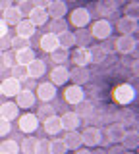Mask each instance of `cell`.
<instances>
[{"mask_svg":"<svg viewBox=\"0 0 139 154\" xmlns=\"http://www.w3.org/2000/svg\"><path fill=\"white\" fill-rule=\"evenodd\" d=\"M135 96H137V91L129 83H120V85L114 87V91H112V100L120 106L131 104L133 100H135Z\"/></svg>","mask_w":139,"mask_h":154,"instance_id":"1","label":"cell"},{"mask_svg":"<svg viewBox=\"0 0 139 154\" xmlns=\"http://www.w3.org/2000/svg\"><path fill=\"white\" fill-rule=\"evenodd\" d=\"M89 31H91V35H93V38H97V41L103 42V41H106L108 37H112L114 27L106 17H99V19H95V21L91 23Z\"/></svg>","mask_w":139,"mask_h":154,"instance_id":"2","label":"cell"},{"mask_svg":"<svg viewBox=\"0 0 139 154\" xmlns=\"http://www.w3.org/2000/svg\"><path fill=\"white\" fill-rule=\"evenodd\" d=\"M93 19V14H91L89 8H75L70 12V25L75 29H85Z\"/></svg>","mask_w":139,"mask_h":154,"instance_id":"3","label":"cell"},{"mask_svg":"<svg viewBox=\"0 0 139 154\" xmlns=\"http://www.w3.org/2000/svg\"><path fill=\"white\" fill-rule=\"evenodd\" d=\"M39 122L41 119L37 118V114L25 112L23 116L17 118V129H20L21 133H25V135H33L37 129H39Z\"/></svg>","mask_w":139,"mask_h":154,"instance_id":"4","label":"cell"},{"mask_svg":"<svg viewBox=\"0 0 139 154\" xmlns=\"http://www.w3.org/2000/svg\"><path fill=\"white\" fill-rule=\"evenodd\" d=\"M62 94H64V100L71 106H77L79 102H83L85 100V89L81 85H66L64 91H62Z\"/></svg>","mask_w":139,"mask_h":154,"instance_id":"5","label":"cell"},{"mask_svg":"<svg viewBox=\"0 0 139 154\" xmlns=\"http://www.w3.org/2000/svg\"><path fill=\"white\" fill-rule=\"evenodd\" d=\"M58 91H56V85L50 83V81H43L35 87V96L41 100V102H52L56 98Z\"/></svg>","mask_w":139,"mask_h":154,"instance_id":"6","label":"cell"},{"mask_svg":"<svg viewBox=\"0 0 139 154\" xmlns=\"http://www.w3.org/2000/svg\"><path fill=\"white\" fill-rule=\"evenodd\" d=\"M103 131H100L99 127H85L83 131H81V137H83V144L87 148H97L100 146V139H103Z\"/></svg>","mask_w":139,"mask_h":154,"instance_id":"7","label":"cell"},{"mask_svg":"<svg viewBox=\"0 0 139 154\" xmlns=\"http://www.w3.org/2000/svg\"><path fill=\"white\" fill-rule=\"evenodd\" d=\"M135 46H137V38L133 35H120L116 38V52H120V54H124V56L133 54Z\"/></svg>","mask_w":139,"mask_h":154,"instance_id":"8","label":"cell"},{"mask_svg":"<svg viewBox=\"0 0 139 154\" xmlns=\"http://www.w3.org/2000/svg\"><path fill=\"white\" fill-rule=\"evenodd\" d=\"M49 75H50V83H54L56 87H66L70 81V69L66 66H54Z\"/></svg>","mask_w":139,"mask_h":154,"instance_id":"9","label":"cell"},{"mask_svg":"<svg viewBox=\"0 0 139 154\" xmlns=\"http://www.w3.org/2000/svg\"><path fill=\"white\" fill-rule=\"evenodd\" d=\"M0 87H2V94L8 96V98H16L17 93L23 89L21 81H17L16 77H6L4 81H0Z\"/></svg>","mask_w":139,"mask_h":154,"instance_id":"10","label":"cell"},{"mask_svg":"<svg viewBox=\"0 0 139 154\" xmlns=\"http://www.w3.org/2000/svg\"><path fill=\"white\" fill-rule=\"evenodd\" d=\"M35 102H37L35 91H29V89H21L16 96V104L20 106V110H31Z\"/></svg>","mask_w":139,"mask_h":154,"instance_id":"11","label":"cell"},{"mask_svg":"<svg viewBox=\"0 0 139 154\" xmlns=\"http://www.w3.org/2000/svg\"><path fill=\"white\" fill-rule=\"evenodd\" d=\"M39 48H41L43 52H46V54H50V52L58 50V48H60L58 35H54V33H49V31H46L45 35H41V38H39Z\"/></svg>","mask_w":139,"mask_h":154,"instance_id":"12","label":"cell"},{"mask_svg":"<svg viewBox=\"0 0 139 154\" xmlns=\"http://www.w3.org/2000/svg\"><path fill=\"white\" fill-rule=\"evenodd\" d=\"M60 122H62V127H64V131H75V129L81 127L83 119L79 118L77 112H64V114L60 116Z\"/></svg>","mask_w":139,"mask_h":154,"instance_id":"13","label":"cell"},{"mask_svg":"<svg viewBox=\"0 0 139 154\" xmlns=\"http://www.w3.org/2000/svg\"><path fill=\"white\" fill-rule=\"evenodd\" d=\"M116 29H118L120 35H135V33H139V21L122 16L116 21Z\"/></svg>","mask_w":139,"mask_h":154,"instance_id":"14","label":"cell"},{"mask_svg":"<svg viewBox=\"0 0 139 154\" xmlns=\"http://www.w3.org/2000/svg\"><path fill=\"white\" fill-rule=\"evenodd\" d=\"M89 79H91V71H89V67H81V66H74L70 69V81L74 85H81L83 87L85 83H89Z\"/></svg>","mask_w":139,"mask_h":154,"instance_id":"15","label":"cell"},{"mask_svg":"<svg viewBox=\"0 0 139 154\" xmlns=\"http://www.w3.org/2000/svg\"><path fill=\"white\" fill-rule=\"evenodd\" d=\"M27 75L35 81H39L41 77H45L46 75V62L43 60V58H35L31 64H27Z\"/></svg>","mask_w":139,"mask_h":154,"instance_id":"16","label":"cell"},{"mask_svg":"<svg viewBox=\"0 0 139 154\" xmlns=\"http://www.w3.org/2000/svg\"><path fill=\"white\" fill-rule=\"evenodd\" d=\"M46 14H49L50 19H60L68 16V2L66 0H52L50 6L46 8Z\"/></svg>","mask_w":139,"mask_h":154,"instance_id":"17","label":"cell"},{"mask_svg":"<svg viewBox=\"0 0 139 154\" xmlns=\"http://www.w3.org/2000/svg\"><path fill=\"white\" fill-rule=\"evenodd\" d=\"M126 131H128L126 125L114 122V123L108 125V129H106V133H104V137H106L112 144H116V143H122V139H124V135H126Z\"/></svg>","mask_w":139,"mask_h":154,"instance_id":"18","label":"cell"},{"mask_svg":"<svg viewBox=\"0 0 139 154\" xmlns=\"http://www.w3.org/2000/svg\"><path fill=\"white\" fill-rule=\"evenodd\" d=\"M0 118L8 119V122H14L20 118V106L16 104V100H6L0 104Z\"/></svg>","mask_w":139,"mask_h":154,"instance_id":"19","label":"cell"},{"mask_svg":"<svg viewBox=\"0 0 139 154\" xmlns=\"http://www.w3.org/2000/svg\"><path fill=\"white\" fill-rule=\"evenodd\" d=\"M71 62L74 66H81V67H87L91 64V52L87 46H75L74 52H71Z\"/></svg>","mask_w":139,"mask_h":154,"instance_id":"20","label":"cell"},{"mask_svg":"<svg viewBox=\"0 0 139 154\" xmlns=\"http://www.w3.org/2000/svg\"><path fill=\"white\" fill-rule=\"evenodd\" d=\"M43 129H45L46 135H50V137H56L58 133L64 131V127H62V122H60V116H50V118L43 119Z\"/></svg>","mask_w":139,"mask_h":154,"instance_id":"21","label":"cell"},{"mask_svg":"<svg viewBox=\"0 0 139 154\" xmlns=\"http://www.w3.org/2000/svg\"><path fill=\"white\" fill-rule=\"evenodd\" d=\"M27 19L33 23L35 27H45L46 23H49V14H46V8H37L33 6V10L29 12V16H27Z\"/></svg>","mask_w":139,"mask_h":154,"instance_id":"22","label":"cell"},{"mask_svg":"<svg viewBox=\"0 0 139 154\" xmlns=\"http://www.w3.org/2000/svg\"><path fill=\"white\" fill-rule=\"evenodd\" d=\"M118 8H120V0H99L97 2L99 16H104V17L114 16L118 12Z\"/></svg>","mask_w":139,"mask_h":154,"instance_id":"23","label":"cell"},{"mask_svg":"<svg viewBox=\"0 0 139 154\" xmlns=\"http://www.w3.org/2000/svg\"><path fill=\"white\" fill-rule=\"evenodd\" d=\"M64 143L68 146V150H77V148L83 146V137H81V131H66L64 135Z\"/></svg>","mask_w":139,"mask_h":154,"instance_id":"24","label":"cell"},{"mask_svg":"<svg viewBox=\"0 0 139 154\" xmlns=\"http://www.w3.org/2000/svg\"><path fill=\"white\" fill-rule=\"evenodd\" d=\"M35 58H37V54H35V50H33L31 46H27V48H20V50L14 52V60H16V64H21V66L31 64Z\"/></svg>","mask_w":139,"mask_h":154,"instance_id":"25","label":"cell"},{"mask_svg":"<svg viewBox=\"0 0 139 154\" xmlns=\"http://www.w3.org/2000/svg\"><path fill=\"white\" fill-rule=\"evenodd\" d=\"M2 19L8 23V27H10V25L16 27L17 23L23 19V16H21V12H20V8H17V6H10V8H6L2 12Z\"/></svg>","mask_w":139,"mask_h":154,"instance_id":"26","label":"cell"},{"mask_svg":"<svg viewBox=\"0 0 139 154\" xmlns=\"http://www.w3.org/2000/svg\"><path fill=\"white\" fill-rule=\"evenodd\" d=\"M35 31H37V27L33 25V23H31L27 17H23L21 21L16 25V35H20V37H25V38H31L33 35H35Z\"/></svg>","mask_w":139,"mask_h":154,"instance_id":"27","label":"cell"},{"mask_svg":"<svg viewBox=\"0 0 139 154\" xmlns=\"http://www.w3.org/2000/svg\"><path fill=\"white\" fill-rule=\"evenodd\" d=\"M122 144L126 150H137L139 148V131L137 129H131V131H126L122 139Z\"/></svg>","mask_w":139,"mask_h":154,"instance_id":"28","label":"cell"},{"mask_svg":"<svg viewBox=\"0 0 139 154\" xmlns=\"http://www.w3.org/2000/svg\"><path fill=\"white\" fill-rule=\"evenodd\" d=\"M89 52H91V64H97V66L104 64V62H106V58H108V52L103 48V45L91 46Z\"/></svg>","mask_w":139,"mask_h":154,"instance_id":"29","label":"cell"},{"mask_svg":"<svg viewBox=\"0 0 139 154\" xmlns=\"http://www.w3.org/2000/svg\"><path fill=\"white\" fill-rule=\"evenodd\" d=\"M75 35V46H91V42H93V35H91V31L87 27L85 29H77V31H74Z\"/></svg>","mask_w":139,"mask_h":154,"instance_id":"30","label":"cell"},{"mask_svg":"<svg viewBox=\"0 0 139 154\" xmlns=\"http://www.w3.org/2000/svg\"><path fill=\"white\" fill-rule=\"evenodd\" d=\"M75 112L79 114V118L83 119V118H93L95 114H97V108H95V104L91 102V100H83V102H79L77 104V110H75Z\"/></svg>","mask_w":139,"mask_h":154,"instance_id":"31","label":"cell"},{"mask_svg":"<svg viewBox=\"0 0 139 154\" xmlns=\"http://www.w3.org/2000/svg\"><path fill=\"white\" fill-rule=\"evenodd\" d=\"M46 25H49V33H54V35H60V33H64V31H68V29H70V23L66 21V17L50 19Z\"/></svg>","mask_w":139,"mask_h":154,"instance_id":"32","label":"cell"},{"mask_svg":"<svg viewBox=\"0 0 139 154\" xmlns=\"http://www.w3.org/2000/svg\"><path fill=\"white\" fill-rule=\"evenodd\" d=\"M58 42H60V48H64V50H70V48H74L75 46V35H74V31H64V33H60L58 35Z\"/></svg>","mask_w":139,"mask_h":154,"instance_id":"33","label":"cell"},{"mask_svg":"<svg viewBox=\"0 0 139 154\" xmlns=\"http://www.w3.org/2000/svg\"><path fill=\"white\" fill-rule=\"evenodd\" d=\"M0 154H20V143L14 139H6L0 143Z\"/></svg>","mask_w":139,"mask_h":154,"instance_id":"34","label":"cell"},{"mask_svg":"<svg viewBox=\"0 0 139 154\" xmlns=\"http://www.w3.org/2000/svg\"><path fill=\"white\" fill-rule=\"evenodd\" d=\"M68 60H70V50L58 48V50L50 52V62H52V64H56V66H64Z\"/></svg>","mask_w":139,"mask_h":154,"instance_id":"35","label":"cell"},{"mask_svg":"<svg viewBox=\"0 0 139 154\" xmlns=\"http://www.w3.org/2000/svg\"><path fill=\"white\" fill-rule=\"evenodd\" d=\"M124 16L129 17V19L139 21V2H128V4H124Z\"/></svg>","mask_w":139,"mask_h":154,"instance_id":"36","label":"cell"},{"mask_svg":"<svg viewBox=\"0 0 139 154\" xmlns=\"http://www.w3.org/2000/svg\"><path fill=\"white\" fill-rule=\"evenodd\" d=\"M116 118H118V123H122V125H129L131 122H137L135 114H133L131 110H128V108L120 110V112L116 114Z\"/></svg>","mask_w":139,"mask_h":154,"instance_id":"37","label":"cell"},{"mask_svg":"<svg viewBox=\"0 0 139 154\" xmlns=\"http://www.w3.org/2000/svg\"><path fill=\"white\" fill-rule=\"evenodd\" d=\"M35 143H37V139L31 137V135H27V137L20 143V152H23V154H33V152H35Z\"/></svg>","mask_w":139,"mask_h":154,"instance_id":"38","label":"cell"},{"mask_svg":"<svg viewBox=\"0 0 139 154\" xmlns=\"http://www.w3.org/2000/svg\"><path fill=\"white\" fill-rule=\"evenodd\" d=\"M10 77H16L17 81H23V79H27V66H21V64H14L10 67Z\"/></svg>","mask_w":139,"mask_h":154,"instance_id":"39","label":"cell"},{"mask_svg":"<svg viewBox=\"0 0 139 154\" xmlns=\"http://www.w3.org/2000/svg\"><path fill=\"white\" fill-rule=\"evenodd\" d=\"M50 154H68V146H66L64 139H52L50 141Z\"/></svg>","mask_w":139,"mask_h":154,"instance_id":"40","label":"cell"},{"mask_svg":"<svg viewBox=\"0 0 139 154\" xmlns=\"http://www.w3.org/2000/svg\"><path fill=\"white\" fill-rule=\"evenodd\" d=\"M56 114V108L52 106L50 102H43V106H39V112H37V118L39 119H46L50 116Z\"/></svg>","mask_w":139,"mask_h":154,"instance_id":"41","label":"cell"},{"mask_svg":"<svg viewBox=\"0 0 139 154\" xmlns=\"http://www.w3.org/2000/svg\"><path fill=\"white\" fill-rule=\"evenodd\" d=\"M33 154H50V139H37Z\"/></svg>","mask_w":139,"mask_h":154,"instance_id":"42","label":"cell"},{"mask_svg":"<svg viewBox=\"0 0 139 154\" xmlns=\"http://www.w3.org/2000/svg\"><path fill=\"white\" fill-rule=\"evenodd\" d=\"M10 42H12V48H14V50H20V48H27V46H31V38H25V37H20V35L12 37V38H10Z\"/></svg>","mask_w":139,"mask_h":154,"instance_id":"43","label":"cell"},{"mask_svg":"<svg viewBox=\"0 0 139 154\" xmlns=\"http://www.w3.org/2000/svg\"><path fill=\"white\" fill-rule=\"evenodd\" d=\"M103 48L108 52V54H114V52H116V38L108 37L106 41H103Z\"/></svg>","mask_w":139,"mask_h":154,"instance_id":"44","label":"cell"},{"mask_svg":"<svg viewBox=\"0 0 139 154\" xmlns=\"http://www.w3.org/2000/svg\"><path fill=\"white\" fill-rule=\"evenodd\" d=\"M10 131H12V122H8V119L0 118V137H6Z\"/></svg>","mask_w":139,"mask_h":154,"instance_id":"45","label":"cell"},{"mask_svg":"<svg viewBox=\"0 0 139 154\" xmlns=\"http://www.w3.org/2000/svg\"><path fill=\"white\" fill-rule=\"evenodd\" d=\"M17 8H20L21 16H29V12H31V10H33V2H31V0H25V2L17 4Z\"/></svg>","mask_w":139,"mask_h":154,"instance_id":"46","label":"cell"},{"mask_svg":"<svg viewBox=\"0 0 139 154\" xmlns=\"http://www.w3.org/2000/svg\"><path fill=\"white\" fill-rule=\"evenodd\" d=\"M0 60L4 62V66H6V67H12L14 64H16L14 56H12V54H8V52H2V58H0Z\"/></svg>","mask_w":139,"mask_h":154,"instance_id":"47","label":"cell"},{"mask_svg":"<svg viewBox=\"0 0 139 154\" xmlns=\"http://www.w3.org/2000/svg\"><path fill=\"white\" fill-rule=\"evenodd\" d=\"M124 152H126V148H124L122 143H116L108 148V154H124Z\"/></svg>","mask_w":139,"mask_h":154,"instance_id":"48","label":"cell"},{"mask_svg":"<svg viewBox=\"0 0 139 154\" xmlns=\"http://www.w3.org/2000/svg\"><path fill=\"white\" fill-rule=\"evenodd\" d=\"M8 48H12V42H10V38H8V35L6 37H0V50H8Z\"/></svg>","mask_w":139,"mask_h":154,"instance_id":"49","label":"cell"},{"mask_svg":"<svg viewBox=\"0 0 139 154\" xmlns=\"http://www.w3.org/2000/svg\"><path fill=\"white\" fill-rule=\"evenodd\" d=\"M31 2H33V6H37V8H49L52 0H31Z\"/></svg>","mask_w":139,"mask_h":154,"instance_id":"50","label":"cell"},{"mask_svg":"<svg viewBox=\"0 0 139 154\" xmlns=\"http://www.w3.org/2000/svg\"><path fill=\"white\" fill-rule=\"evenodd\" d=\"M8 35V23L0 17V37H6Z\"/></svg>","mask_w":139,"mask_h":154,"instance_id":"51","label":"cell"},{"mask_svg":"<svg viewBox=\"0 0 139 154\" xmlns=\"http://www.w3.org/2000/svg\"><path fill=\"white\" fill-rule=\"evenodd\" d=\"M129 67H131V73L135 75V77H139V58H137V60H133Z\"/></svg>","mask_w":139,"mask_h":154,"instance_id":"52","label":"cell"},{"mask_svg":"<svg viewBox=\"0 0 139 154\" xmlns=\"http://www.w3.org/2000/svg\"><path fill=\"white\" fill-rule=\"evenodd\" d=\"M14 6V0H0V12H4L6 8Z\"/></svg>","mask_w":139,"mask_h":154,"instance_id":"53","label":"cell"},{"mask_svg":"<svg viewBox=\"0 0 139 154\" xmlns=\"http://www.w3.org/2000/svg\"><path fill=\"white\" fill-rule=\"evenodd\" d=\"M74 154H93V150H89V148H77V150H74Z\"/></svg>","mask_w":139,"mask_h":154,"instance_id":"54","label":"cell"},{"mask_svg":"<svg viewBox=\"0 0 139 154\" xmlns=\"http://www.w3.org/2000/svg\"><path fill=\"white\" fill-rule=\"evenodd\" d=\"M93 154H108V150H104V148H97V150H93Z\"/></svg>","mask_w":139,"mask_h":154,"instance_id":"55","label":"cell"},{"mask_svg":"<svg viewBox=\"0 0 139 154\" xmlns=\"http://www.w3.org/2000/svg\"><path fill=\"white\" fill-rule=\"evenodd\" d=\"M120 2H126L128 4V2H139V0H120Z\"/></svg>","mask_w":139,"mask_h":154,"instance_id":"56","label":"cell"},{"mask_svg":"<svg viewBox=\"0 0 139 154\" xmlns=\"http://www.w3.org/2000/svg\"><path fill=\"white\" fill-rule=\"evenodd\" d=\"M124 154H135V152H133V150H126V152H124Z\"/></svg>","mask_w":139,"mask_h":154,"instance_id":"57","label":"cell"},{"mask_svg":"<svg viewBox=\"0 0 139 154\" xmlns=\"http://www.w3.org/2000/svg\"><path fill=\"white\" fill-rule=\"evenodd\" d=\"M14 2H17V4H21V2H25V0H14Z\"/></svg>","mask_w":139,"mask_h":154,"instance_id":"58","label":"cell"},{"mask_svg":"<svg viewBox=\"0 0 139 154\" xmlns=\"http://www.w3.org/2000/svg\"><path fill=\"white\" fill-rule=\"evenodd\" d=\"M66 2H77V0H66Z\"/></svg>","mask_w":139,"mask_h":154,"instance_id":"59","label":"cell"},{"mask_svg":"<svg viewBox=\"0 0 139 154\" xmlns=\"http://www.w3.org/2000/svg\"><path fill=\"white\" fill-rule=\"evenodd\" d=\"M0 96H2V87H0Z\"/></svg>","mask_w":139,"mask_h":154,"instance_id":"60","label":"cell"},{"mask_svg":"<svg viewBox=\"0 0 139 154\" xmlns=\"http://www.w3.org/2000/svg\"><path fill=\"white\" fill-rule=\"evenodd\" d=\"M0 58H2V50H0Z\"/></svg>","mask_w":139,"mask_h":154,"instance_id":"61","label":"cell"},{"mask_svg":"<svg viewBox=\"0 0 139 154\" xmlns=\"http://www.w3.org/2000/svg\"><path fill=\"white\" fill-rule=\"evenodd\" d=\"M137 154H139V148H137Z\"/></svg>","mask_w":139,"mask_h":154,"instance_id":"62","label":"cell"},{"mask_svg":"<svg viewBox=\"0 0 139 154\" xmlns=\"http://www.w3.org/2000/svg\"><path fill=\"white\" fill-rule=\"evenodd\" d=\"M0 73H2V71H0Z\"/></svg>","mask_w":139,"mask_h":154,"instance_id":"63","label":"cell"}]
</instances>
